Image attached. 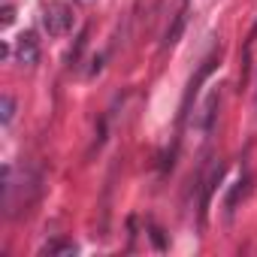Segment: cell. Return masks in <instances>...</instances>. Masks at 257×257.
<instances>
[{
  "label": "cell",
  "mask_w": 257,
  "mask_h": 257,
  "mask_svg": "<svg viewBox=\"0 0 257 257\" xmlns=\"http://www.w3.org/2000/svg\"><path fill=\"white\" fill-rule=\"evenodd\" d=\"M73 25V10L67 4H49L43 10V28L49 31V37H64Z\"/></svg>",
  "instance_id": "1"
},
{
  "label": "cell",
  "mask_w": 257,
  "mask_h": 257,
  "mask_svg": "<svg viewBox=\"0 0 257 257\" xmlns=\"http://www.w3.org/2000/svg\"><path fill=\"white\" fill-rule=\"evenodd\" d=\"M16 58H19V64H25V67H34V64L40 61V43H37V34L25 31V34L16 40Z\"/></svg>",
  "instance_id": "2"
},
{
  "label": "cell",
  "mask_w": 257,
  "mask_h": 257,
  "mask_svg": "<svg viewBox=\"0 0 257 257\" xmlns=\"http://www.w3.org/2000/svg\"><path fill=\"white\" fill-rule=\"evenodd\" d=\"M185 22H188V13L182 10V13L176 16V22H173V28L167 31V37H164V49H173V46L179 43V37H182V31H185Z\"/></svg>",
  "instance_id": "3"
},
{
  "label": "cell",
  "mask_w": 257,
  "mask_h": 257,
  "mask_svg": "<svg viewBox=\"0 0 257 257\" xmlns=\"http://www.w3.org/2000/svg\"><path fill=\"white\" fill-rule=\"evenodd\" d=\"M13 115H16V100H13L10 94H4V97H0V121L10 124V121H13Z\"/></svg>",
  "instance_id": "4"
},
{
  "label": "cell",
  "mask_w": 257,
  "mask_h": 257,
  "mask_svg": "<svg viewBox=\"0 0 257 257\" xmlns=\"http://www.w3.org/2000/svg\"><path fill=\"white\" fill-rule=\"evenodd\" d=\"M46 251H49V254H70V257H73L79 248H76L73 242H55V245H49Z\"/></svg>",
  "instance_id": "5"
},
{
  "label": "cell",
  "mask_w": 257,
  "mask_h": 257,
  "mask_svg": "<svg viewBox=\"0 0 257 257\" xmlns=\"http://www.w3.org/2000/svg\"><path fill=\"white\" fill-rule=\"evenodd\" d=\"M13 25V7H4V28Z\"/></svg>",
  "instance_id": "6"
},
{
  "label": "cell",
  "mask_w": 257,
  "mask_h": 257,
  "mask_svg": "<svg viewBox=\"0 0 257 257\" xmlns=\"http://www.w3.org/2000/svg\"><path fill=\"white\" fill-rule=\"evenodd\" d=\"M79 4H94V0H79Z\"/></svg>",
  "instance_id": "7"
}]
</instances>
